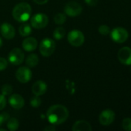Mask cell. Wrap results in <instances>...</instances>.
<instances>
[{"mask_svg": "<svg viewBox=\"0 0 131 131\" xmlns=\"http://www.w3.org/2000/svg\"><path fill=\"white\" fill-rule=\"evenodd\" d=\"M69 115L68 109L61 104L51 106L46 112V117L49 122L53 125H59L64 123L68 119Z\"/></svg>", "mask_w": 131, "mask_h": 131, "instance_id": "1", "label": "cell"}, {"mask_svg": "<svg viewBox=\"0 0 131 131\" xmlns=\"http://www.w3.org/2000/svg\"><path fill=\"white\" fill-rule=\"evenodd\" d=\"M32 13L31 6L26 2L17 4L12 10L13 18L19 22H25L30 18Z\"/></svg>", "mask_w": 131, "mask_h": 131, "instance_id": "2", "label": "cell"}, {"mask_svg": "<svg viewBox=\"0 0 131 131\" xmlns=\"http://www.w3.org/2000/svg\"><path fill=\"white\" fill-rule=\"evenodd\" d=\"M56 49V43L54 40L49 38H44L39 45V51L44 57H49L53 54Z\"/></svg>", "mask_w": 131, "mask_h": 131, "instance_id": "3", "label": "cell"}, {"mask_svg": "<svg viewBox=\"0 0 131 131\" xmlns=\"http://www.w3.org/2000/svg\"><path fill=\"white\" fill-rule=\"evenodd\" d=\"M110 37L112 40L116 43H124L129 38L128 31L123 27H117L110 32Z\"/></svg>", "mask_w": 131, "mask_h": 131, "instance_id": "4", "label": "cell"}, {"mask_svg": "<svg viewBox=\"0 0 131 131\" xmlns=\"http://www.w3.org/2000/svg\"><path fill=\"white\" fill-rule=\"evenodd\" d=\"M67 38L69 43L74 47L81 46L85 41V36L80 30H72L68 34Z\"/></svg>", "mask_w": 131, "mask_h": 131, "instance_id": "5", "label": "cell"}, {"mask_svg": "<svg viewBox=\"0 0 131 131\" xmlns=\"http://www.w3.org/2000/svg\"><path fill=\"white\" fill-rule=\"evenodd\" d=\"M49 22V18L46 15L43 13H37L34 15L30 20L32 27L36 29H42L45 28Z\"/></svg>", "mask_w": 131, "mask_h": 131, "instance_id": "6", "label": "cell"}, {"mask_svg": "<svg viewBox=\"0 0 131 131\" xmlns=\"http://www.w3.org/2000/svg\"><path fill=\"white\" fill-rule=\"evenodd\" d=\"M83 8L81 5L76 2H69L64 7V12L70 17H76L81 14Z\"/></svg>", "mask_w": 131, "mask_h": 131, "instance_id": "7", "label": "cell"}, {"mask_svg": "<svg viewBox=\"0 0 131 131\" xmlns=\"http://www.w3.org/2000/svg\"><path fill=\"white\" fill-rule=\"evenodd\" d=\"M25 58V55L23 51L19 48H15L11 50L8 54V61L13 65H19L21 64Z\"/></svg>", "mask_w": 131, "mask_h": 131, "instance_id": "8", "label": "cell"}, {"mask_svg": "<svg viewBox=\"0 0 131 131\" xmlns=\"http://www.w3.org/2000/svg\"><path fill=\"white\" fill-rule=\"evenodd\" d=\"M32 76V73L31 70L28 67H20L15 73V77L16 79L22 84H25L29 82Z\"/></svg>", "mask_w": 131, "mask_h": 131, "instance_id": "9", "label": "cell"}, {"mask_svg": "<svg viewBox=\"0 0 131 131\" xmlns=\"http://www.w3.org/2000/svg\"><path fill=\"white\" fill-rule=\"evenodd\" d=\"M115 120V113L110 109L103 111L99 116V121L103 126L110 125Z\"/></svg>", "mask_w": 131, "mask_h": 131, "instance_id": "10", "label": "cell"}, {"mask_svg": "<svg viewBox=\"0 0 131 131\" xmlns=\"http://www.w3.org/2000/svg\"><path fill=\"white\" fill-rule=\"evenodd\" d=\"M120 62L124 65H131V48L129 47L121 48L117 54Z\"/></svg>", "mask_w": 131, "mask_h": 131, "instance_id": "11", "label": "cell"}, {"mask_svg": "<svg viewBox=\"0 0 131 131\" xmlns=\"http://www.w3.org/2000/svg\"><path fill=\"white\" fill-rule=\"evenodd\" d=\"M0 32L3 38L6 39H12L15 35V28L9 23L5 22L0 27Z\"/></svg>", "mask_w": 131, "mask_h": 131, "instance_id": "12", "label": "cell"}, {"mask_svg": "<svg viewBox=\"0 0 131 131\" xmlns=\"http://www.w3.org/2000/svg\"><path fill=\"white\" fill-rule=\"evenodd\" d=\"M8 103L10 106L15 110L22 109L25 105V101L23 97L18 94H12L8 99Z\"/></svg>", "mask_w": 131, "mask_h": 131, "instance_id": "13", "label": "cell"}, {"mask_svg": "<svg viewBox=\"0 0 131 131\" xmlns=\"http://www.w3.org/2000/svg\"><path fill=\"white\" fill-rule=\"evenodd\" d=\"M47 90V85L43 81H36L32 87V92L36 96L43 95Z\"/></svg>", "mask_w": 131, "mask_h": 131, "instance_id": "14", "label": "cell"}, {"mask_svg": "<svg viewBox=\"0 0 131 131\" xmlns=\"http://www.w3.org/2000/svg\"><path fill=\"white\" fill-rule=\"evenodd\" d=\"M37 45H38V42L36 39L33 37H29L24 39V41H22V48L25 51L28 52L36 50Z\"/></svg>", "mask_w": 131, "mask_h": 131, "instance_id": "15", "label": "cell"}, {"mask_svg": "<svg viewBox=\"0 0 131 131\" xmlns=\"http://www.w3.org/2000/svg\"><path fill=\"white\" fill-rule=\"evenodd\" d=\"M73 131H91L92 127L90 124L84 120L77 121L72 127Z\"/></svg>", "mask_w": 131, "mask_h": 131, "instance_id": "16", "label": "cell"}, {"mask_svg": "<svg viewBox=\"0 0 131 131\" xmlns=\"http://www.w3.org/2000/svg\"><path fill=\"white\" fill-rule=\"evenodd\" d=\"M25 63H26L27 66H29L30 68H34L39 63V57L36 54H31L26 58Z\"/></svg>", "mask_w": 131, "mask_h": 131, "instance_id": "17", "label": "cell"}, {"mask_svg": "<svg viewBox=\"0 0 131 131\" xmlns=\"http://www.w3.org/2000/svg\"><path fill=\"white\" fill-rule=\"evenodd\" d=\"M19 34L23 36V37H26L28 35H29L32 32V27L30 25L27 24V23H24L22 25H21L19 28Z\"/></svg>", "mask_w": 131, "mask_h": 131, "instance_id": "18", "label": "cell"}, {"mask_svg": "<svg viewBox=\"0 0 131 131\" xmlns=\"http://www.w3.org/2000/svg\"><path fill=\"white\" fill-rule=\"evenodd\" d=\"M19 123L16 118H9L7 121V127L10 131H15L18 130Z\"/></svg>", "mask_w": 131, "mask_h": 131, "instance_id": "19", "label": "cell"}, {"mask_svg": "<svg viewBox=\"0 0 131 131\" xmlns=\"http://www.w3.org/2000/svg\"><path fill=\"white\" fill-rule=\"evenodd\" d=\"M65 35H66V30L63 27H58L53 31V38L57 41L61 40L65 36Z\"/></svg>", "mask_w": 131, "mask_h": 131, "instance_id": "20", "label": "cell"}, {"mask_svg": "<svg viewBox=\"0 0 131 131\" xmlns=\"http://www.w3.org/2000/svg\"><path fill=\"white\" fill-rule=\"evenodd\" d=\"M54 22L57 25H63L66 22V15L64 13H57L54 16Z\"/></svg>", "mask_w": 131, "mask_h": 131, "instance_id": "21", "label": "cell"}, {"mask_svg": "<svg viewBox=\"0 0 131 131\" xmlns=\"http://www.w3.org/2000/svg\"><path fill=\"white\" fill-rule=\"evenodd\" d=\"M1 93L4 96H8L12 93V87L9 84H4L1 88Z\"/></svg>", "mask_w": 131, "mask_h": 131, "instance_id": "22", "label": "cell"}, {"mask_svg": "<svg viewBox=\"0 0 131 131\" xmlns=\"http://www.w3.org/2000/svg\"><path fill=\"white\" fill-rule=\"evenodd\" d=\"M29 103H30V105H31L32 107L37 108V107H39L41 105L42 101H41V99L39 98V96H36V95H35V97H32V98L30 99Z\"/></svg>", "mask_w": 131, "mask_h": 131, "instance_id": "23", "label": "cell"}, {"mask_svg": "<svg viewBox=\"0 0 131 131\" xmlns=\"http://www.w3.org/2000/svg\"><path fill=\"white\" fill-rule=\"evenodd\" d=\"M122 127L124 130L131 131V118L126 117L122 121Z\"/></svg>", "mask_w": 131, "mask_h": 131, "instance_id": "24", "label": "cell"}, {"mask_svg": "<svg viewBox=\"0 0 131 131\" xmlns=\"http://www.w3.org/2000/svg\"><path fill=\"white\" fill-rule=\"evenodd\" d=\"M98 31L103 35H107L110 33V27L107 25H102L98 28Z\"/></svg>", "mask_w": 131, "mask_h": 131, "instance_id": "25", "label": "cell"}, {"mask_svg": "<svg viewBox=\"0 0 131 131\" xmlns=\"http://www.w3.org/2000/svg\"><path fill=\"white\" fill-rule=\"evenodd\" d=\"M8 67V61L5 58L0 57V71H2L5 70V68Z\"/></svg>", "mask_w": 131, "mask_h": 131, "instance_id": "26", "label": "cell"}, {"mask_svg": "<svg viewBox=\"0 0 131 131\" xmlns=\"http://www.w3.org/2000/svg\"><path fill=\"white\" fill-rule=\"evenodd\" d=\"M6 105V99L4 95L0 94V111L4 109Z\"/></svg>", "mask_w": 131, "mask_h": 131, "instance_id": "27", "label": "cell"}, {"mask_svg": "<svg viewBox=\"0 0 131 131\" xmlns=\"http://www.w3.org/2000/svg\"><path fill=\"white\" fill-rule=\"evenodd\" d=\"M85 2L90 6H95L97 4L98 0H85Z\"/></svg>", "mask_w": 131, "mask_h": 131, "instance_id": "28", "label": "cell"}, {"mask_svg": "<svg viewBox=\"0 0 131 131\" xmlns=\"http://www.w3.org/2000/svg\"><path fill=\"white\" fill-rule=\"evenodd\" d=\"M43 130L45 131H54L56 130V127H54V125H49L46 127H45Z\"/></svg>", "mask_w": 131, "mask_h": 131, "instance_id": "29", "label": "cell"}, {"mask_svg": "<svg viewBox=\"0 0 131 131\" xmlns=\"http://www.w3.org/2000/svg\"><path fill=\"white\" fill-rule=\"evenodd\" d=\"M34 2H36L38 5H44L48 2L49 0H33Z\"/></svg>", "mask_w": 131, "mask_h": 131, "instance_id": "30", "label": "cell"}, {"mask_svg": "<svg viewBox=\"0 0 131 131\" xmlns=\"http://www.w3.org/2000/svg\"><path fill=\"white\" fill-rule=\"evenodd\" d=\"M4 122H5V121H4V120H3V117H2V114H0V126H1Z\"/></svg>", "mask_w": 131, "mask_h": 131, "instance_id": "31", "label": "cell"}, {"mask_svg": "<svg viewBox=\"0 0 131 131\" xmlns=\"http://www.w3.org/2000/svg\"><path fill=\"white\" fill-rule=\"evenodd\" d=\"M2 39L1 37H0V48L2 47Z\"/></svg>", "mask_w": 131, "mask_h": 131, "instance_id": "32", "label": "cell"}, {"mask_svg": "<svg viewBox=\"0 0 131 131\" xmlns=\"http://www.w3.org/2000/svg\"><path fill=\"white\" fill-rule=\"evenodd\" d=\"M0 131H5V129H2V128H0Z\"/></svg>", "mask_w": 131, "mask_h": 131, "instance_id": "33", "label": "cell"}]
</instances>
